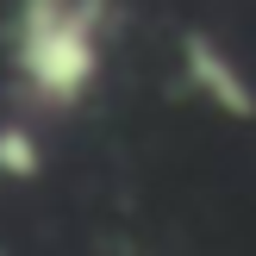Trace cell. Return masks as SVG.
I'll use <instances>...</instances> for the list:
<instances>
[{
	"label": "cell",
	"instance_id": "cell-1",
	"mask_svg": "<svg viewBox=\"0 0 256 256\" xmlns=\"http://www.w3.org/2000/svg\"><path fill=\"white\" fill-rule=\"evenodd\" d=\"M112 6L119 0H19L12 69H19L25 94L56 112L94 94L100 62H106Z\"/></svg>",
	"mask_w": 256,
	"mask_h": 256
},
{
	"label": "cell",
	"instance_id": "cell-2",
	"mask_svg": "<svg viewBox=\"0 0 256 256\" xmlns=\"http://www.w3.org/2000/svg\"><path fill=\"white\" fill-rule=\"evenodd\" d=\"M182 75H188V88H194L200 100H212V106L232 112V119H250V112H256V88H250V75L238 69V56L219 44V38H206V32H182Z\"/></svg>",
	"mask_w": 256,
	"mask_h": 256
},
{
	"label": "cell",
	"instance_id": "cell-3",
	"mask_svg": "<svg viewBox=\"0 0 256 256\" xmlns=\"http://www.w3.org/2000/svg\"><path fill=\"white\" fill-rule=\"evenodd\" d=\"M0 169L6 175H32L38 169V138L25 125H0Z\"/></svg>",
	"mask_w": 256,
	"mask_h": 256
}]
</instances>
